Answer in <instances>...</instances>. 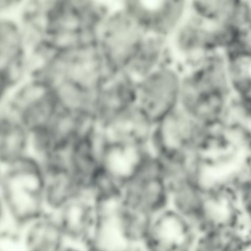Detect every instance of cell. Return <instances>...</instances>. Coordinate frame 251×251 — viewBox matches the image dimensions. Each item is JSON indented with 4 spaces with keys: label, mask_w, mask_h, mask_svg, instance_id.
<instances>
[{
    "label": "cell",
    "mask_w": 251,
    "mask_h": 251,
    "mask_svg": "<svg viewBox=\"0 0 251 251\" xmlns=\"http://www.w3.org/2000/svg\"><path fill=\"white\" fill-rule=\"evenodd\" d=\"M5 165L3 207L16 223L27 224L41 216L46 205L42 168L34 159L24 157Z\"/></svg>",
    "instance_id": "obj_1"
},
{
    "label": "cell",
    "mask_w": 251,
    "mask_h": 251,
    "mask_svg": "<svg viewBox=\"0 0 251 251\" xmlns=\"http://www.w3.org/2000/svg\"><path fill=\"white\" fill-rule=\"evenodd\" d=\"M182 74L170 60L137 81V107L155 126L179 107Z\"/></svg>",
    "instance_id": "obj_2"
},
{
    "label": "cell",
    "mask_w": 251,
    "mask_h": 251,
    "mask_svg": "<svg viewBox=\"0 0 251 251\" xmlns=\"http://www.w3.org/2000/svg\"><path fill=\"white\" fill-rule=\"evenodd\" d=\"M99 30L112 75L125 72L148 34L117 6L112 9Z\"/></svg>",
    "instance_id": "obj_3"
},
{
    "label": "cell",
    "mask_w": 251,
    "mask_h": 251,
    "mask_svg": "<svg viewBox=\"0 0 251 251\" xmlns=\"http://www.w3.org/2000/svg\"><path fill=\"white\" fill-rule=\"evenodd\" d=\"M167 39L173 60L183 66L225 46L218 31L188 12Z\"/></svg>",
    "instance_id": "obj_4"
},
{
    "label": "cell",
    "mask_w": 251,
    "mask_h": 251,
    "mask_svg": "<svg viewBox=\"0 0 251 251\" xmlns=\"http://www.w3.org/2000/svg\"><path fill=\"white\" fill-rule=\"evenodd\" d=\"M198 237L193 220L168 206L151 216L145 239V250H191L196 248Z\"/></svg>",
    "instance_id": "obj_5"
},
{
    "label": "cell",
    "mask_w": 251,
    "mask_h": 251,
    "mask_svg": "<svg viewBox=\"0 0 251 251\" xmlns=\"http://www.w3.org/2000/svg\"><path fill=\"white\" fill-rule=\"evenodd\" d=\"M117 6L147 34L168 38L188 13V0H119Z\"/></svg>",
    "instance_id": "obj_6"
},
{
    "label": "cell",
    "mask_w": 251,
    "mask_h": 251,
    "mask_svg": "<svg viewBox=\"0 0 251 251\" xmlns=\"http://www.w3.org/2000/svg\"><path fill=\"white\" fill-rule=\"evenodd\" d=\"M150 155L148 147L107 138L100 156L99 168L123 190L138 176Z\"/></svg>",
    "instance_id": "obj_7"
},
{
    "label": "cell",
    "mask_w": 251,
    "mask_h": 251,
    "mask_svg": "<svg viewBox=\"0 0 251 251\" xmlns=\"http://www.w3.org/2000/svg\"><path fill=\"white\" fill-rule=\"evenodd\" d=\"M81 192L60 208L57 219L65 236L74 239L90 241L96 217V202L88 200Z\"/></svg>",
    "instance_id": "obj_8"
},
{
    "label": "cell",
    "mask_w": 251,
    "mask_h": 251,
    "mask_svg": "<svg viewBox=\"0 0 251 251\" xmlns=\"http://www.w3.org/2000/svg\"><path fill=\"white\" fill-rule=\"evenodd\" d=\"M248 0H188V12L220 32L229 33Z\"/></svg>",
    "instance_id": "obj_9"
},
{
    "label": "cell",
    "mask_w": 251,
    "mask_h": 251,
    "mask_svg": "<svg viewBox=\"0 0 251 251\" xmlns=\"http://www.w3.org/2000/svg\"><path fill=\"white\" fill-rule=\"evenodd\" d=\"M172 60L167 38L148 35L125 73L136 81Z\"/></svg>",
    "instance_id": "obj_10"
},
{
    "label": "cell",
    "mask_w": 251,
    "mask_h": 251,
    "mask_svg": "<svg viewBox=\"0 0 251 251\" xmlns=\"http://www.w3.org/2000/svg\"><path fill=\"white\" fill-rule=\"evenodd\" d=\"M27 224L25 244L31 250L52 251L62 247L65 236L57 219L41 215Z\"/></svg>",
    "instance_id": "obj_11"
},
{
    "label": "cell",
    "mask_w": 251,
    "mask_h": 251,
    "mask_svg": "<svg viewBox=\"0 0 251 251\" xmlns=\"http://www.w3.org/2000/svg\"><path fill=\"white\" fill-rule=\"evenodd\" d=\"M225 51L251 57V0L246 4Z\"/></svg>",
    "instance_id": "obj_12"
},
{
    "label": "cell",
    "mask_w": 251,
    "mask_h": 251,
    "mask_svg": "<svg viewBox=\"0 0 251 251\" xmlns=\"http://www.w3.org/2000/svg\"><path fill=\"white\" fill-rule=\"evenodd\" d=\"M247 206L251 212V188L249 189L247 194Z\"/></svg>",
    "instance_id": "obj_13"
},
{
    "label": "cell",
    "mask_w": 251,
    "mask_h": 251,
    "mask_svg": "<svg viewBox=\"0 0 251 251\" xmlns=\"http://www.w3.org/2000/svg\"><path fill=\"white\" fill-rule=\"evenodd\" d=\"M119 196H123V195H120V196L119 195V196H116V197H119ZM113 197H112V198H113ZM108 199H109V198H108ZM106 199H104V200H106ZM100 201H102V200H100ZM96 202H97V201H96Z\"/></svg>",
    "instance_id": "obj_14"
},
{
    "label": "cell",
    "mask_w": 251,
    "mask_h": 251,
    "mask_svg": "<svg viewBox=\"0 0 251 251\" xmlns=\"http://www.w3.org/2000/svg\"><path fill=\"white\" fill-rule=\"evenodd\" d=\"M250 124L251 125V115H250Z\"/></svg>",
    "instance_id": "obj_15"
},
{
    "label": "cell",
    "mask_w": 251,
    "mask_h": 251,
    "mask_svg": "<svg viewBox=\"0 0 251 251\" xmlns=\"http://www.w3.org/2000/svg\"><path fill=\"white\" fill-rule=\"evenodd\" d=\"M114 198H115V197H114ZM122 198H123V197H122ZM106 200H107V199H106ZM102 201H103V200H102Z\"/></svg>",
    "instance_id": "obj_16"
},
{
    "label": "cell",
    "mask_w": 251,
    "mask_h": 251,
    "mask_svg": "<svg viewBox=\"0 0 251 251\" xmlns=\"http://www.w3.org/2000/svg\"><path fill=\"white\" fill-rule=\"evenodd\" d=\"M119 0H117V1H118Z\"/></svg>",
    "instance_id": "obj_17"
}]
</instances>
